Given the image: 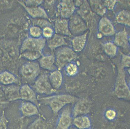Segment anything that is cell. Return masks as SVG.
Segmentation results:
<instances>
[{
    "mask_svg": "<svg viewBox=\"0 0 130 129\" xmlns=\"http://www.w3.org/2000/svg\"><path fill=\"white\" fill-rule=\"evenodd\" d=\"M38 99L42 103L48 105L56 115L67 105L76 103L79 100L74 96L68 94H60L38 97Z\"/></svg>",
    "mask_w": 130,
    "mask_h": 129,
    "instance_id": "6da1fadb",
    "label": "cell"
},
{
    "mask_svg": "<svg viewBox=\"0 0 130 129\" xmlns=\"http://www.w3.org/2000/svg\"><path fill=\"white\" fill-rule=\"evenodd\" d=\"M55 56V64L60 70L77 57V53L72 48L64 46L57 49Z\"/></svg>",
    "mask_w": 130,
    "mask_h": 129,
    "instance_id": "7a4b0ae2",
    "label": "cell"
},
{
    "mask_svg": "<svg viewBox=\"0 0 130 129\" xmlns=\"http://www.w3.org/2000/svg\"><path fill=\"white\" fill-rule=\"evenodd\" d=\"M115 95L119 98L129 100L130 90L127 84L124 68L120 67L118 70L115 89Z\"/></svg>",
    "mask_w": 130,
    "mask_h": 129,
    "instance_id": "3957f363",
    "label": "cell"
},
{
    "mask_svg": "<svg viewBox=\"0 0 130 129\" xmlns=\"http://www.w3.org/2000/svg\"><path fill=\"white\" fill-rule=\"evenodd\" d=\"M40 72L39 64L35 61H29L24 64L20 69V74L22 78L29 82L35 81L39 75Z\"/></svg>",
    "mask_w": 130,
    "mask_h": 129,
    "instance_id": "277c9868",
    "label": "cell"
},
{
    "mask_svg": "<svg viewBox=\"0 0 130 129\" xmlns=\"http://www.w3.org/2000/svg\"><path fill=\"white\" fill-rule=\"evenodd\" d=\"M33 87L36 93L39 94L49 95L56 91L51 85L48 75L45 73L39 75L34 81Z\"/></svg>",
    "mask_w": 130,
    "mask_h": 129,
    "instance_id": "5b68a950",
    "label": "cell"
},
{
    "mask_svg": "<svg viewBox=\"0 0 130 129\" xmlns=\"http://www.w3.org/2000/svg\"><path fill=\"white\" fill-rule=\"evenodd\" d=\"M46 40L43 37L34 38L29 37L25 38L21 45L20 53L25 51L42 52L46 44Z\"/></svg>",
    "mask_w": 130,
    "mask_h": 129,
    "instance_id": "8992f818",
    "label": "cell"
},
{
    "mask_svg": "<svg viewBox=\"0 0 130 129\" xmlns=\"http://www.w3.org/2000/svg\"><path fill=\"white\" fill-rule=\"evenodd\" d=\"M68 20L69 28L72 35H82L87 29L86 22L77 13H75Z\"/></svg>",
    "mask_w": 130,
    "mask_h": 129,
    "instance_id": "52a82bcc",
    "label": "cell"
},
{
    "mask_svg": "<svg viewBox=\"0 0 130 129\" xmlns=\"http://www.w3.org/2000/svg\"><path fill=\"white\" fill-rule=\"evenodd\" d=\"M76 10L74 1H59L57 5V15L61 18L68 19L74 14Z\"/></svg>",
    "mask_w": 130,
    "mask_h": 129,
    "instance_id": "ba28073f",
    "label": "cell"
},
{
    "mask_svg": "<svg viewBox=\"0 0 130 129\" xmlns=\"http://www.w3.org/2000/svg\"><path fill=\"white\" fill-rule=\"evenodd\" d=\"M19 94L21 100L32 102L38 107L40 106L36 93L33 89L28 84H24L20 87Z\"/></svg>",
    "mask_w": 130,
    "mask_h": 129,
    "instance_id": "9c48e42d",
    "label": "cell"
},
{
    "mask_svg": "<svg viewBox=\"0 0 130 129\" xmlns=\"http://www.w3.org/2000/svg\"><path fill=\"white\" fill-rule=\"evenodd\" d=\"M73 117L70 107L65 108L59 115L55 129H69L72 124Z\"/></svg>",
    "mask_w": 130,
    "mask_h": 129,
    "instance_id": "30bf717a",
    "label": "cell"
},
{
    "mask_svg": "<svg viewBox=\"0 0 130 129\" xmlns=\"http://www.w3.org/2000/svg\"><path fill=\"white\" fill-rule=\"evenodd\" d=\"M91 104L89 100L86 99L78 100L76 102L73 108L72 115L73 117L85 115L89 113L90 110Z\"/></svg>",
    "mask_w": 130,
    "mask_h": 129,
    "instance_id": "8fae6325",
    "label": "cell"
},
{
    "mask_svg": "<svg viewBox=\"0 0 130 129\" xmlns=\"http://www.w3.org/2000/svg\"><path fill=\"white\" fill-rule=\"evenodd\" d=\"M18 2L23 7L32 19L44 18L49 20L48 15L43 7L40 6L36 7H28L25 5L23 1H19Z\"/></svg>",
    "mask_w": 130,
    "mask_h": 129,
    "instance_id": "7c38bea8",
    "label": "cell"
},
{
    "mask_svg": "<svg viewBox=\"0 0 130 129\" xmlns=\"http://www.w3.org/2000/svg\"><path fill=\"white\" fill-rule=\"evenodd\" d=\"M69 20L58 17L55 20L54 29L55 34L64 36H72L70 32L68 25Z\"/></svg>",
    "mask_w": 130,
    "mask_h": 129,
    "instance_id": "4fadbf2b",
    "label": "cell"
},
{
    "mask_svg": "<svg viewBox=\"0 0 130 129\" xmlns=\"http://www.w3.org/2000/svg\"><path fill=\"white\" fill-rule=\"evenodd\" d=\"M98 29L99 32L105 36H112L116 32L112 23L107 17L102 18L99 23Z\"/></svg>",
    "mask_w": 130,
    "mask_h": 129,
    "instance_id": "5bb4252c",
    "label": "cell"
},
{
    "mask_svg": "<svg viewBox=\"0 0 130 129\" xmlns=\"http://www.w3.org/2000/svg\"><path fill=\"white\" fill-rule=\"evenodd\" d=\"M21 113L24 117H30L38 115V107L32 102L23 101L20 106Z\"/></svg>",
    "mask_w": 130,
    "mask_h": 129,
    "instance_id": "9a60e30c",
    "label": "cell"
},
{
    "mask_svg": "<svg viewBox=\"0 0 130 129\" xmlns=\"http://www.w3.org/2000/svg\"><path fill=\"white\" fill-rule=\"evenodd\" d=\"M38 63L40 67L49 71H53L57 69L55 64V57L52 54L43 56L40 58Z\"/></svg>",
    "mask_w": 130,
    "mask_h": 129,
    "instance_id": "2e32d148",
    "label": "cell"
},
{
    "mask_svg": "<svg viewBox=\"0 0 130 129\" xmlns=\"http://www.w3.org/2000/svg\"><path fill=\"white\" fill-rule=\"evenodd\" d=\"M46 44L52 51L67 44L65 36L56 34L46 40Z\"/></svg>",
    "mask_w": 130,
    "mask_h": 129,
    "instance_id": "e0dca14e",
    "label": "cell"
},
{
    "mask_svg": "<svg viewBox=\"0 0 130 129\" xmlns=\"http://www.w3.org/2000/svg\"><path fill=\"white\" fill-rule=\"evenodd\" d=\"M87 32H85L75 36L72 39V48L75 52H79L84 48L87 40Z\"/></svg>",
    "mask_w": 130,
    "mask_h": 129,
    "instance_id": "ac0fdd59",
    "label": "cell"
},
{
    "mask_svg": "<svg viewBox=\"0 0 130 129\" xmlns=\"http://www.w3.org/2000/svg\"><path fill=\"white\" fill-rule=\"evenodd\" d=\"M113 43L116 46L123 48H129V36L125 29L116 34Z\"/></svg>",
    "mask_w": 130,
    "mask_h": 129,
    "instance_id": "d6986e66",
    "label": "cell"
},
{
    "mask_svg": "<svg viewBox=\"0 0 130 129\" xmlns=\"http://www.w3.org/2000/svg\"><path fill=\"white\" fill-rule=\"evenodd\" d=\"M51 85L55 90L60 88L63 82V76L61 71L58 69L52 71L48 75Z\"/></svg>",
    "mask_w": 130,
    "mask_h": 129,
    "instance_id": "ffe728a7",
    "label": "cell"
},
{
    "mask_svg": "<svg viewBox=\"0 0 130 129\" xmlns=\"http://www.w3.org/2000/svg\"><path fill=\"white\" fill-rule=\"evenodd\" d=\"M72 124L78 129H89L91 127V121L89 117L82 115L74 117Z\"/></svg>",
    "mask_w": 130,
    "mask_h": 129,
    "instance_id": "44dd1931",
    "label": "cell"
},
{
    "mask_svg": "<svg viewBox=\"0 0 130 129\" xmlns=\"http://www.w3.org/2000/svg\"><path fill=\"white\" fill-rule=\"evenodd\" d=\"M52 121H47L39 117L30 124L26 129H49L52 126Z\"/></svg>",
    "mask_w": 130,
    "mask_h": 129,
    "instance_id": "7402d4cb",
    "label": "cell"
},
{
    "mask_svg": "<svg viewBox=\"0 0 130 129\" xmlns=\"http://www.w3.org/2000/svg\"><path fill=\"white\" fill-rule=\"evenodd\" d=\"M17 81L15 75L8 71L0 72V84L5 86L13 85Z\"/></svg>",
    "mask_w": 130,
    "mask_h": 129,
    "instance_id": "603a6c76",
    "label": "cell"
},
{
    "mask_svg": "<svg viewBox=\"0 0 130 129\" xmlns=\"http://www.w3.org/2000/svg\"><path fill=\"white\" fill-rule=\"evenodd\" d=\"M77 10V13L85 21L89 19L92 16V11L89 4L87 1H83Z\"/></svg>",
    "mask_w": 130,
    "mask_h": 129,
    "instance_id": "cb8c5ba5",
    "label": "cell"
},
{
    "mask_svg": "<svg viewBox=\"0 0 130 129\" xmlns=\"http://www.w3.org/2000/svg\"><path fill=\"white\" fill-rule=\"evenodd\" d=\"M89 4L91 10L96 14L102 16L107 12L104 3L100 1H89Z\"/></svg>",
    "mask_w": 130,
    "mask_h": 129,
    "instance_id": "d4e9b609",
    "label": "cell"
},
{
    "mask_svg": "<svg viewBox=\"0 0 130 129\" xmlns=\"http://www.w3.org/2000/svg\"><path fill=\"white\" fill-rule=\"evenodd\" d=\"M116 20L117 22L119 24L129 27L130 25L129 11L127 10H121L117 15Z\"/></svg>",
    "mask_w": 130,
    "mask_h": 129,
    "instance_id": "484cf974",
    "label": "cell"
},
{
    "mask_svg": "<svg viewBox=\"0 0 130 129\" xmlns=\"http://www.w3.org/2000/svg\"><path fill=\"white\" fill-rule=\"evenodd\" d=\"M10 85L8 90L6 88L5 93L7 96V98L9 101L15 100L20 99L19 90L20 88L17 86Z\"/></svg>",
    "mask_w": 130,
    "mask_h": 129,
    "instance_id": "4316f807",
    "label": "cell"
},
{
    "mask_svg": "<svg viewBox=\"0 0 130 129\" xmlns=\"http://www.w3.org/2000/svg\"><path fill=\"white\" fill-rule=\"evenodd\" d=\"M43 56L42 52L25 51L20 53L19 58L26 59L29 61H34L40 59Z\"/></svg>",
    "mask_w": 130,
    "mask_h": 129,
    "instance_id": "83f0119b",
    "label": "cell"
},
{
    "mask_svg": "<svg viewBox=\"0 0 130 129\" xmlns=\"http://www.w3.org/2000/svg\"><path fill=\"white\" fill-rule=\"evenodd\" d=\"M103 48L106 54L110 57L116 55L117 52V47L113 43L108 42L103 45Z\"/></svg>",
    "mask_w": 130,
    "mask_h": 129,
    "instance_id": "f1b7e54d",
    "label": "cell"
},
{
    "mask_svg": "<svg viewBox=\"0 0 130 129\" xmlns=\"http://www.w3.org/2000/svg\"><path fill=\"white\" fill-rule=\"evenodd\" d=\"M32 25L39 27L42 29L47 27H52V23L47 19L44 18L32 19Z\"/></svg>",
    "mask_w": 130,
    "mask_h": 129,
    "instance_id": "f546056e",
    "label": "cell"
},
{
    "mask_svg": "<svg viewBox=\"0 0 130 129\" xmlns=\"http://www.w3.org/2000/svg\"><path fill=\"white\" fill-rule=\"evenodd\" d=\"M30 37L34 38L42 37V29L38 26L32 25L29 30Z\"/></svg>",
    "mask_w": 130,
    "mask_h": 129,
    "instance_id": "4dcf8cb0",
    "label": "cell"
},
{
    "mask_svg": "<svg viewBox=\"0 0 130 129\" xmlns=\"http://www.w3.org/2000/svg\"><path fill=\"white\" fill-rule=\"evenodd\" d=\"M65 67L66 72L69 76H74L77 73L78 68L75 63L71 62Z\"/></svg>",
    "mask_w": 130,
    "mask_h": 129,
    "instance_id": "1f68e13d",
    "label": "cell"
},
{
    "mask_svg": "<svg viewBox=\"0 0 130 129\" xmlns=\"http://www.w3.org/2000/svg\"><path fill=\"white\" fill-rule=\"evenodd\" d=\"M55 34L54 29L52 27H47L42 29V37L46 39H50Z\"/></svg>",
    "mask_w": 130,
    "mask_h": 129,
    "instance_id": "d6a6232c",
    "label": "cell"
},
{
    "mask_svg": "<svg viewBox=\"0 0 130 129\" xmlns=\"http://www.w3.org/2000/svg\"><path fill=\"white\" fill-rule=\"evenodd\" d=\"M8 122L5 113L3 111L0 118V129H7Z\"/></svg>",
    "mask_w": 130,
    "mask_h": 129,
    "instance_id": "836d02e7",
    "label": "cell"
},
{
    "mask_svg": "<svg viewBox=\"0 0 130 129\" xmlns=\"http://www.w3.org/2000/svg\"><path fill=\"white\" fill-rule=\"evenodd\" d=\"M23 1L25 5L29 7L39 6L44 2L43 1Z\"/></svg>",
    "mask_w": 130,
    "mask_h": 129,
    "instance_id": "e575fe53",
    "label": "cell"
},
{
    "mask_svg": "<svg viewBox=\"0 0 130 129\" xmlns=\"http://www.w3.org/2000/svg\"><path fill=\"white\" fill-rule=\"evenodd\" d=\"M130 56L125 54H123L121 60V66L122 68H127L130 67Z\"/></svg>",
    "mask_w": 130,
    "mask_h": 129,
    "instance_id": "d590c367",
    "label": "cell"
},
{
    "mask_svg": "<svg viewBox=\"0 0 130 129\" xmlns=\"http://www.w3.org/2000/svg\"><path fill=\"white\" fill-rule=\"evenodd\" d=\"M117 2L116 1H104L103 2L106 8L112 10L114 9Z\"/></svg>",
    "mask_w": 130,
    "mask_h": 129,
    "instance_id": "8d00e7d4",
    "label": "cell"
},
{
    "mask_svg": "<svg viewBox=\"0 0 130 129\" xmlns=\"http://www.w3.org/2000/svg\"><path fill=\"white\" fill-rule=\"evenodd\" d=\"M106 118L109 120H112L116 118V113L114 110L112 109H109L107 110L106 112Z\"/></svg>",
    "mask_w": 130,
    "mask_h": 129,
    "instance_id": "74e56055",
    "label": "cell"
},
{
    "mask_svg": "<svg viewBox=\"0 0 130 129\" xmlns=\"http://www.w3.org/2000/svg\"><path fill=\"white\" fill-rule=\"evenodd\" d=\"M70 129H78L76 128L75 127H71V128H70Z\"/></svg>",
    "mask_w": 130,
    "mask_h": 129,
    "instance_id": "f35d334b",
    "label": "cell"
}]
</instances>
